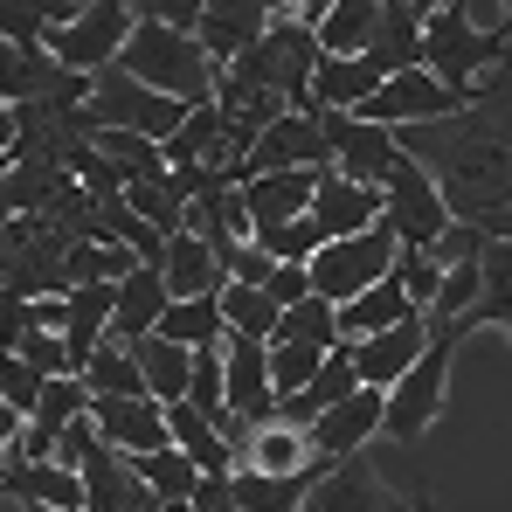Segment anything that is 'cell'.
Returning <instances> with one entry per match:
<instances>
[{"instance_id":"6da1fadb","label":"cell","mask_w":512,"mask_h":512,"mask_svg":"<svg viewBox=\"0 0 512 512\" xmlns=\"http://www.w3.org/2000/svg\"><path fill=\"white\" fill-rule=\"evenodd\" d=\"M395 139L436 180L457 229H478L485 243H512V70H492L471 111L443 125H409Z\"/></svg>"},{"instance_id":"7a4b0ae2","label":"cell","mask_w":512,"mask_h":512,"mask_svg":"<svg viewBox=\"0 0 512 512\" xmlns=\"http://www.w3.org/2000/svg\"><path fill=\"white\" fill-rule=\"evenodd\" d=\"M512 63V7L485 28L478 21V7H464V0H443V7H429L423 21V70L436 77V84L450 90H471L485 84L492 70H506Z\"/></svg>"},{"instance_id":"3957f363","label":"cell","mask_w":512,"mask_h":512,"mask_svg":"<svg viewBox=\"0 0 512 512\" xmlns=\"http://www.w3.org/2000/svg\"><path fill=\"white\" fill-rule=\"evenodd\" d=\"M118 70L139 77L146 90H160V97H173V104H187V111L194 104H215V84H222V70L208 63V49L194 35H180V28H160V21H139L132 28Z\"/></svg>"},{"instance_id":"277c9868","label":"cell","mask_w":512,"mask_h":512,"mask_svg":"<svg viewBox=\"0 0 512 512\" xmlns=\"http://www.w3.org/2000/svg\"><path fill=\"white\" fill-rule=\"evenodd\" d=\"M84 125H90V139H97V132H132V139L167 146L173 132L187 125V104H173V97H160V90H146L139 77H125V70L111 63V70L90 77Z\"/></svg>"},{"instance_id":"5b68a950","label":"cell","mask_w":512,"mask_h":512,"mask_svg":"<svg viewBox=\"0 0 512 512\" xmlns=\"http://www.w3.org/2000/svg\"><path fill=\"white\" fill-rule=\"evenodd\" d=\"M450 353H457V326H429L423 360L388 388V416H381V436L395 443H416L429 436V423L443 416V395H450Z\"/></svg>"},{"instance_id":"8992f818","label":"cell","mask_w":512,"mask_h":512,"mask_svg":"<svg viewBox=\"0 0 512 512\" xmlns=\"http://www.w3.org/2000/svg\"><path fill=\"white\" fill-rule=\"evenodd\" d=\"M395 263H402V243L388 236V222H381V229H367V236L326 243V250L312 256V298H326V305H353V298H360V291H374Z\"/></svg>"},{"instance_id":"52a82bcc","label":"cell","mask_w":512,"mask_h":512,"mask_svg":"<svg viewBox=\"0 0 512 512\" xmlns=\"http://www.w3.org/2000/svg\"><path fill=\"white\" fill-rule=\"evenodd\" d=\"M132 28H139L132 0H84V14L49 35V56H56L70 77H97V70H111V63L125 56Z\"/></svg>"},{"instance_id":"ba28073f","label":"cell","mask_w":512,"mask_h":512,"mask_svg":"<svg viewBox=\"0 0 512 512\" xmlns=\"http://www.w3.org/2000/svg\"><path fill=\"white\" fill-rule=\"evenodd\" d=\"M471 104H478V90L464 97V90L436 84L429 70H409V77H388V84L374 90L353 118L388 125V132H409V125H443V118H457V111H471Z\"/></svg>"},{"instance_id":"9c48e42d","label":"cell","mask_w":512,"mask_h":512,"mask_svg":"<svg viewBox=\"0 0 512 512\" xmlns=\"http://www.w3.org/2000/svg\"><path fill=\"white\" fill-rule=\"evenodd\" d=\"M388 236L402 243V250H436L443 236H450V208H443V194H436V180H429L409 153L395 160V173H388Z\"/></svg>"},{"instance_id":"30bf717a","label":"cell","mask_w":512,"mask_h":512,"mask_svg":"<svg viewBox=\"0 0 512 512\" xmlns=\"http://www.w3.org/2000/svg\"><path fill=\"white\" fill-rule=\"evenodd\" d=\"M319 118V132H326V146H333V167L353 180V187H388V173L402 160V139L388 132V125H367V118H353V111H312Z\"/></svg>"},{"instance_id":"8fae6325","label":"cell","mask_w":512,"mask_h":512,"mask_svg":"<svg viewBox=\"0 0 512 512\" xmlns=\"http://www.w3.org/2000/svg\"><path fill=\"white\" fill-rule=\"evenodd\" d=\"M326 167H333V146H326L319 118L312 111H291V118H277L250 146V160L236 167V187L243 180H263V173H326Z\"/></svg>"},{"instance_id":"7c38bea8","label":"cell","mask_w":512,"mask_h":512,"mask_svg":"<svg viewBox=\"0 0 512 512\" xmlns=\"http://www.w3.org/2000/svg\"><path fill=\"white\" fill-rule=\"evenodd\" d=\"M270 21H277V7H256V0H208V7H201L194 42L208 49V63H215V70H236L256 42L270 35Z\"/></svg>"},{"instance_id":"4fadbf2b","label":"cell","mask_w":512,"mask_h":512,"mask_svg":"<svg viewBox=\"0 0 512 512\" xmlns=\"http://www.w3.org/2000/svg\"><path fill=\"white\" fill-rule=\"evenodd\" d=\"M77 478H84V506L90 512H167L153 492H146V478L132 471V457L111 450L104 436L90 443V457L77 464Z\"/></svg>"},{"instance_id":"5bb4252c","label":"cell","mask_w":512,"mask_h":512,"mask_svg":"<svg viewBox=\"0 0 512 512\" xmlns=\"http://www.w3.org/2000/svg\"><path fill=\"white\" fill-rule=\"evenodd\" d=\"M381 215H388V194H381V187H353L340 167L319 173L312 222H319V236H326V243H346V236H367V229H381Z\"/></svg>"},{"instance_id":"9a60e30c","label":"cell","mask_w":512,"mask_h":512,"mask_svg":"<svg viewBox=\"0 0 512 512\" xmlns=\"http://www.w3.org/2000/svg\"><path fill=\"white\" fill-rule=\"evenodd\" d=\"M381 416H388V395H381V388H360V395H346L340 409H326L319 423L305 429V443H312V457H326V464L360 457V450L381 436Z\"/></svg>"},{"instance_id":"2e32d148","label":"cell","mask_w":512,"mask_h":512,"mask_svg":"<svg viewBox=\"0 0 512 512\" xmlns=\"http://www.w3.org/2000/svg\"><path fill=\"white\" fill-rule=\"evenodd\" d=\"M305 512H409V492H388V478L367 457H340L326 485L305 499Z\"/></svg>"},{"instance_id":"e0dca14e","label":"cell","mask_w":512,"mask_h":512,"mask_svg":"<svg viewBox=\"0 0 512 512\" xmlns=\"http://www.w3.org/2000/svg\"><path fill=\"white\" fill-rule=\"evenodd\" d=\"M429 346V319H409V326H388V333H374V340H346L353 353V374H360V388H395L416 360H423Z\"/></svg>"},{"instance_id":"ac0fdd59","label":"cell","mask_w":512,"mask_h":512,"mask_svg":"<svg viewBox=\"0 0 512 512\" xmlns=\"http://www.w3.org/2000/svg\"><path fill=\"white\" fill-rule=\"evenodd\" d=\"M0 492L21 506H49V512H90L84 506V478L63 464H28V457H0Z\"/></svg>"},{"instance_id":"d6986e66","label":"cell","mask_w":512,"mask_h":512,"mask_svg":"<svg viewBox=\"0 0 512 512\" xmlns=\"http://www.w3.org/2000/svg\"><path fill=\"white\" fill-rule=\"evenodd\" d=\"M423 21H429V7H416V0H381V28H374V42H367V63H374L381 77L423 70Z\"/></svg>"},{"instance_id":"ffe728a7","label":"cell","mask_w":512,"mask_h":512,"mask_svg":"<svg viewBox=\"0 0 512 512\" xmlns=\"http://www.w3.org/2000/svg\"><path fill=\"white\" fill-rule=\"evenodd\" d=\"M167 305H173V291H167V277H160V263H139V270H132V277L118 284L111 340H118V346L153 340V333H160V319H167Z\"/></svg>"},{"instance_id":"44dd1931","label":"cell","mask_w":512,"mask_h":512,"mask_svg":"<svg viewBox=\"0 0 512 512\" xmlns=\"http://www.w3.org/2000/svg\"><path fill=\"white\" fill-rule=\"evenodd\" d=\"M90 423L111 450L125 457H153V450H173L167 436V409L160 402H90Z\"/></svg>"},{"instance_id":"7402d4cb","label":"cell","mask_w":512,"mask_h":512,"mask_svg":"<svg viewBox=\"0 0 512 512\" xmlns=\"http://www.w3.org/2000/svg\"><path fill=\"white\" fill-rule=\"evenodd\" d=\"M160 277H167L173 305H180V298H222V291H229V270H222V256L208 250L194 229H180V236L167 243V256H160Z\"/></svg>"},{"instance_id":"603a6c76","label":"cell","mask_w":512,"mask_h":512,"mask_svg":"<svg viewBox=\"0 0 512 512\" xmlns=\"http://www.w3.org/2000/svg\"><path fill=\"white\" fill-rule=\"evenodd\" d=\"M409 319H423V312L409 305V291H402V270H388L374 291H360L353 305H340V340H374V333H388V326H409Z\"/></svg>"},{"instance_id":"cb8c5ba5","label":"cell","mask_w":512,"mask_h":512,"mask_svg":"<svg viewBox=\"0 0 512 512\" xmlns=\"http://www.w3.org/2000/svg\"><path fill=\"white\" fill-rule=\"evenodd\" d=\"M346 395H360V374H353V353L333 346V353H326V367H319V381H312L305 395L277 402V423H284V429H312L326 409H340Z\"/></svg>"},{"instance_id":"d4e9b609","label":"cell","mask_w":512,"mask_h":512,"mask_svg":"<svg viewBox=\"0 0 512 512\" xmlns=\"http://www.w3.org/2000/svg\"><path fill=\"white\" fill-rule=\"evenodd\" d=\"M312 194H319V173H263V180H243V208H250L256 229L312 215Z\"/></svg>"},{"instance_id":"484cf974","label":"cell","mask_w":512,"mask_h":512,"mask_svg":"<svg viewBox=\"0 0 512 512\" xmlns=\"http://www.w3.org/2000/svg\"><path fill=\"white\" fill-rule=\"evenodd\" d=\"M506 319H512V243H485V256H478V305L457 312L450 326H457V340H464V333L506 326Z\"/></svg>"},{"instance_id":"4316f807","label":"cell","mask_w":512,"mask_h":512,"mask_svg":"<svg viewBox=\"0 0 512 512\" xmlns=\"http://www.w3.org/2000/svg\"><path fill=\"white\" fill-rule=\"evenodd\" d=\"M388 84L367 56H319V70H312V104L319 111H360L374 90Z\"/></svg>"},{"instance_id":"83f0119b","label":"cell","mask_w":512,"mask_h":512,"mask_svg":"<svg viewBox=\"0 0 512 512\" xmlns=\"http://www.w3.org/2000/svg\"><path fill=\"white\" fill-rule=\"evenodd\" d=\"M90 388V402H153V388H146V374H139V360H132V346L104 340L90 353V367L77 374Z\"/></svg>"},{"instance_id":"f1b7e54d","label":"cell","mask_w":512,"mask_h":512,"mask_svg":"<svg viewBox=\"0 0 512 512\" xmlns=\"http://www.w3.org/2000/svg\"><path fill=\"white\" fill-rule=\"evenodd\" d=\"M132 360H139V374H146V388H153V402L167 409V402H187V381H194V353L173 340H139L132 346Z\"/></svg>"},{"instance_id":"f546056e","label":"cell","mask_w":512,"mask_h":512,"mask_svg":"<svg viewBox=\"0 0 512 512\" xmlns=\"http://www.w3.org/2000/svg\"><path fill=\"white\" fill-rule=\"evenodd\" d=\"M374 28H381V0H340V7H326L319 56H367Z\"/></svg>"},{"instance_id":"4dcf8cb0","label":"cell","mask_w":512,"mask_h":512,"mask_svg":"<svg viewBox=\"0 0 512 512\" xmlns=\"http://www.w3.org/2000/svg\"><path fill=\"white\" fill-rule=\"evenodd\" d=\"M160 340L187 346V353H201V346H222V340H229V326H222V298H180V305H167V319H160Z\"/></svg>"},{"instance_id":"1f68e13d","label":"cell","mask_w":512,"mask_h":512,"mask_svg":"<svg viewBox=\"0 0 512 512\" xmlns=\"http://www.w3.org/2000/svg\"><path fill=\"white\" fill-rule=\"evenodd\" d=\"M132 471L146 478V492H153L160 506H187V499L201 492V471H194V457H187V450H153V457H132Z\"/></svg>"},{"instance_id":"d6a6232c","label":"cell","mask_w":512,"mask_h":512,"mask_svg":"<svg viewBox=\"0 0 512 512\" xmlns=\"http://www.w3.org/2000/svg\"><path fill=\"white\" fill-rule=\"evenodd\" d=\"M305 464H312V443H305V429H284V423L256 429L250 457H243V471H263V478H291V471H305Z\"/></svg>"},{"instance_id":"836d02e7","label":"cell","mask_w":512,"mask_h":512,"mask_svg":"<svg viewBox=\"0 0 512 512\" xmlns=\"http://www.w3.org/2000/svg\"><path fill=\"white\" fill-rule=\"evenodd\" d=\"M277 305H270V291H250V284H229L222 291V326H229V340H277Z\"/></svg>"},{"instance_id":"e575fe53","label":"cell","mask_w":512,"mask_h":512,"mask_svg":"<svg viewBox=\"0 0 512 512\" xmlns=\"http://www.w3.org/2000/svg\"><path fill=\"white\" fill-rule=\"evenodd\" d=\"M277 340H291V346H319V353H333L340 340V305H326V298H305V305H291L284 319H277ZM270 340V346H277Z\"/></svg>"},{"instance_id":"d590c367","label":"cell","mask_w":512,"mask_h":512,"mask_svg":"<svg viewBox=\"0 0 512 512\" xmlns=\"http://www.w3.org/2000/svg\"><path fill=\"white\" fill-rule=\"evenodd\" d=\"M90 146L118 167V180H125V187H132V180H167V160H160V146H153V139H132V132H97Z\"/></svg>"},{"instance_id":"8d00e7d4","label":"cell","mask_w":512,"mask_h":512,"mask_svg":"<svg viewBox=\"0 0 512 512\" xmlns=\"http://www.w3.org/2000/svg\"><path fill=\"white\" fill-rule=\"evenodd\" d=\"M250 243L270 256V263H298V270H312V256L326 250V236H319V222H312V215H298V222H277V229H256Z\"/></svg>"},{"instance_id":"74e56055","label":"cell","mask_w":512,"mask_h":512,"mask_svg":"<svg viewBox=\"0 0 512 512\" xmlns=\"http://www.w3.org/2000/svg\"><path fill=\"white\" fill-rule=\"evenodd\" d=\"M319 367H326V353H319V346H291V340H277V346H270V388H277V402L305 395V388L319 381Z\"/></svg>"},{"instance_id":"f35d334b","label":"cell","mask_w":512,"mask_h":512,"mask_svg":"<svg viewBox=\"0 0 512 512\" xmlns=\"http://www.w3.org/2000/svg\"><path fill=\"white\" fill-rule=\"evenodd\" d=\"M42 388H49V381H42V374H35V367H28L21 353H0V402H7V409H14L21 423H28V416L42 409Z\"/></svg>"},{"instance_id":"ab89813d","label":"cell","mask_w":512,"mask_h":512,"mask_svg":"<svg viewBox=\"0 0 512 512\" xmlns=\"http://www.w3.org/2000/svg\"><path fill=\"white\" fill-rule=\"evenodd\" d=\"M395 270H402V291H409V305H416V312L429 319V305H436V291H443V277H450V270H443V263H436L429 250H402V263H395Z\"/></svg>"},{"instance_id":"60d3db41","label":"cell","mask_w":512,"mask_h":512,"mask_svg":"<svg viewBox=\"0 0 512 512\" xmlns=\"http://www.w3.org/2000/svg\"><path fill=\"white\" fill-rule=\"evenodd\" d=\"M21 360H28L42 381H63V374H70V346H63V333H42V326L21 340Z\"/></svg>"},{"instance_id":"b9f144b4","label":"cell","mask_w":512,"mask_h":512,"mask_svg":"<svg viewBox=\"0 0 512 512\" xmlns=\"http://www.w3.org/2000/svg\"><path fill=\"white\" fill-rule=\"evenodd\" d=\"M70 180H77L84 194H118V187H125V180H118V167H111L97 146H77V153H70Z\"/></svg>"},{"instance_id":"7bdbcfd3","label":"cell","mask_w":512,"mask_h":512,"mask_svg":"<svg viewBox=\"0 0 512 512\" xmlns=\"http://www.w3.org/2000/svg\"><path fill=\"white\" fill-rule=\"evenodd\" d=\"M35 326H42V319H35V305L0 291V353H21V340H28Z\"/></svg>"},{"instance_id":"ee69618b","label":"cell","mask_w":512,"mask_h":512,"mask_svg":"<svg viewBox=\"0 0 512 512\" xmlns=\"http://www.w3.org/2000/svg\"><path fill=\"white\" fill-rule=\"evenodd\" d=\"M263 291H270V305H277V312H291V305H305V298H312V270H298V263H277Z\"/></svg>"},{"instance_id":"f6af8a7d","label":"cell","mask_w":512,"mask_h":512,"mask_svg":"<svg viewBox=\"0 0 512 512\" xmlns=\"http://www.w3.org/2000/svg\"><path fill=\"white\" fill-rule=\"evenodd\" d=\"M222 270H229V284H250V291H263V284H270V270H277V263H270V256L256 250V243H243V250L229 256V263H222Z\"/></svg>"},{"instance_id":"bcb514c9","label":"cell","mask_w":512,"mask_h":512,"mask_svg":"<svg viewBox=\"0 0 512 512\" xmlns=\"http://www.w3.org/2000/svg\"><path fill=\"white\" fill-rule=\"evenodd\" d=\"M409 512H443V506H436V492H429V478L409 485Z\"/></svg>"},{"instance_id":"7dc6e473","label":"cell","mask_w":512,"mask_h":512,"mask_svg":"<svg viewBox=\"0 0 512 512\" xmlns=\"http://www.w3.org/2000/svg\"><path fill=\"white\" fill-rule=\"evenodd\" d=\"M506 340H512V319H506Z\"/></svg>"},{"instance_id":"c3c4849f","label":"cell","mask_w":512,"mask_h":512,"mask_svg":"<svg viewBox=\"0 0 512 512\" xmlns=\"http://www.w3.org/2000/svg\"><path fill=\"white\" fill-rule=\"evenodd\" d=\"M167 512H180V506H167Z\"/></svg>"},{"instance_id":"681fc988","label":"cell","mask_w":512,"mask_h":512,"mask_svg":"<svg viewBox=\"0 0 512 512\" xmlns=\"http://www.w3.org/2000/svg\"><path fill=\"white\" fill-rule=\"evenodd\" d=\"M506 70H512V63H506Z\"/></svg>"}]
</instances>
